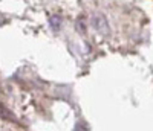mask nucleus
I'll use <instances>...</instances> for the list:
<instances>
[{"instance_id":"nucleus-1","label":"nucleus","mask_w":153,"mask_h":131,"mask_svg":"<svg viewBox=\"0 0 153 131\" xmlns=\"http://www.w3.org/2000/svg\"><path fill=\"white\" fill-rule=\"evenodd\" d=\"M0 117H3V119H8V121H16V117L12 116L11 111H8L5 107L0 105Z\"/></svg>"}]
</instances>
